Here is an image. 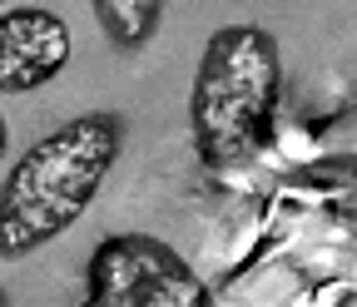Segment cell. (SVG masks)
<instances>
[{
  "label": "cell",
  "mask_w": 357,
  "mask_h": 307,
  "mask_svg": "<svg viewBox=\"0 0 357 307\" xmlns=\"http://www.w3.org/2000/svg\"><path fill=\"white\" fill-rule=\"evenodd\" d=\"M119 109H89L35 139L0 179V262H20L70 233L124 154Z\"/></svg>",
  "instance_id": "6da1fadb"
},
{
  "label": "cell",
  "mask_w": 357,
  "mask_h": 307,
  "mask_svg": "<svg viewBox=\"0 0 357 307\" xmlns=\"http://www.w3.org/2000/svg\"><path fill=\"white\" fill-rule=\"evenodd\" d=\"M283 95V50L263 25H218L189 84V134L208 168L248 164L273 144Z\"/></svg>",
  "instance_id": "7a4b0ae2"
},
{
  "label": "cell",
  "mask_w": 357,
  "mask_h": 307,
  "mask_svg": "<svg viewBox=\"0 0 357 307\" xmlns=\"http://www.w3.org/2000/svg\"><path fill=\"white\" fill-rule=\"evenodd\" d=\"M89 307H218L204 273L154 233H109L89 253Z\"/></svg>",
  "instance_id": "3957f363"
},
{
  "label": "cell",
  "mask_w": 357,
  "mask_h": 307,
  "mask_svg": "<svg viewBox=\"0 0 357 307\" xmlns=\"http://www.w3.org/2000/svg\"><path fill=\"white\" fill-rule=\"evenodd\" d=\"M75 35L50 6H6L0 10V95H35L55 84L70 65Z\"/></svg>",
  "instance_id": "277c9868"
},
{
  "label": "cell",
  "mask_w": 357,
  "mask_h": 307,
  "mask_svg": "<svg viewBox=\"0 0 357 307\" xmlns=\"http://www.w3.org/2000/svg\"><path fill=\"white\" fill-rule=\"evenodd\" d=\"M288 189L312 198L323 213L357 223V154H337V159H318L288 173Z\"/></svg>",
  "instance_id": "5b68a950"
},
{
  "label": "cell",
  "mask_w": 357,
  "mask_h": 307,
  "mask_svg": "<svg viewBox=\"0 0 357 307\" xmlns=\"http://www.w3.org/2000/svg\"><path fill=\"white\" fill-rule=\"evenodd\" d=\"M89 10H95L100 30L109 35V45L119 55L144 50L149 40L159 35V25H164V6H159V0H95Z\"/></svg>",
  "instance_id": "8992f818"
},
{
  "label": "cell",
  "mask_w": 357,
  "mask_h": 307,
  "mask_svg": "<svg viewBox=\"0 0 357 307\" xmlns=\"http://www.w3.org/2000/svg\"><path fill=\"white\" fill-rule=\"evenodd\" d=\"M6 149H10V119L0 114V164H6Z\"/></svg>",
  "instance_id": "52a82bcc"
},
{
  "label": "cell",
  "mask_w": 357,
  "mask_h": 307,
  "mask_svg": "<svg viewBox=\"0 0 357 307\" xmlns=\"http://www.w3.org/2000/svg\"><path fill=\"white\" fill-rule=\"evenodd\" d=\"M0 307H10V292H6V288H0Z\"/></svg>",
  "instance_id": "ba28073f"
}]
</instances>
